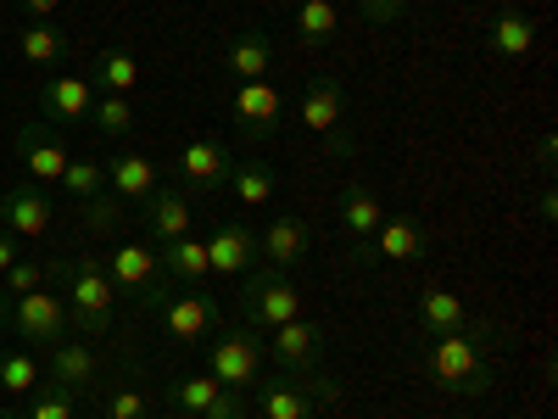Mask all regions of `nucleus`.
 Returning a JSON list of instances; mask_svg holds the SVG:
<instances>
[{"instance_id":"1","label":"nucleus","mask_w":558,"mask_h":419,"mask_svg":"<svg viewBox=\"0 0 558 419\" xmlns=\"http://www.w3.org/2000/svg\"><path fill=\"white\" fill-rule=\"evenodd\" d=\"M497 342H502L497 319H470L463 331H447V336H418V369L458 397H486L497 381L492 369Z\"/></svg>"},{"instance_id":"2","label":"nucleus","mask_w":558,"mask_h":419,"mask_svg":"<svg viewBox=\"0 0 558 419\" xmlns=\"http://www.w3.org/2000/svg\"><path fill=\"white\" fill-rule=\"evenodd\" d=\"M51 274L62 279V302H68L73 331H78L84 342H101V336L112 331V302H118L107 268H101L96 258H62Z\"/></svg>"},{"instance_id":"3","label":"nucleus","mask_w":558,"mask_h":419,"mask_svg":"<svg viewBox=\"0 0 558 419\" xmlns=\"http://www.w3.org/2000/svg\"><path fill=\"white\" fill-rule=\"evenodd\" d=\"M302 319V291H296V279L291 274H279V268H252L241 274V324L257 336L279 331V324H291Z\"/></svg>"},{"instance_id":"4","label":"nucleus","mask_w":558,"mask_h":419,"mask_svg":"<svg viewBox=\"0 0 558 419\" xmlns=\"http://www.w3.org/2000/svg\"><path fill=\"white\" fill-rule=\"evenodd\" d=\"M157 324H162V336L179 342V347H202L218 336V302L207 286H162L157 297Z\"/></svg>"},{"instance_id":"5","label":"nucleus","mask_w":558,"mask_h":419,"mask_svg":"<svg viewBox=\"0 0 558 419\" xmlns=\"http://www.w3.org/2000/svg\"><path fill=\"white\" fill-rule=\"evenodd\" d=\"M263 336L246 331V324H235V331H218L213 347H207V375L223 386V392H235V397H252V386L263 381Z\"/></svg>"},{"instance_id":"6","label":"nucleus","mask_w":558,"mask_h":419,"mask_svg":"<svg viewBox=\"0 0 558 419\" xmlns=\"http://www.w3.org/2000/svg\"><path fill=\"white\" fill-rule=\"evenodd\" d=\"M302 123L313 134H324V146H330V157H352L357 152V140H352V123H347V84L336 79H313L302 89Z\"/></svg>"},{"instance_id":"7","label":"nucleus","mask_w":558,"mask_h":419,"mask_svg":"<svg viewBox=\"0 0 558 419\" xmlns=\"http://www.w3.org/2000/svg\"><path fill=\"white\" fill-rule=\"evenodd\" d=\"M12 331L23 347H62L73 336V319H68V302L51 297V291H28V297H12Z\"/></svg>"},{"instance_id":"8","label":"nucleus","mask_w":558,"mask_h":419,"mask_svg":"<svg viewBox=\"0 0 558 419\" xmlns=\"http://www.w3.org/2000/svg\"><path fill=\"white\" fill-rule=\"evenodd\" d=\"M425 252H430L425 224H413V218H397V213H386L375 236H368V241H357V268H375V263H418Z\"/></svg>"},{"instance_id":"9","label":"nucleus","mask_w":558,"mask_h":419,"mask_svg":"<svg viewBox=\"0 0 558 419\" xmlns=\"http://www.w3.org/2000/svg\"><path fill=\"white\" fill-rule=\"evenodd\" d=\"M168 403H173V414H184V419H252L246 397L223 392L213 375H184V381H173V386H168Z\"/></svg>"},{"instance_id":"10","label":"nucleus","mask_w":558,"mask_h":419,"mask_svg":"<svg viewBox=\"0 0 558 419\" xmlns=\"http://www.w3.org/2000/svg\"><path fill=\"white\" fill-rule=\"evenodd\" d=\"M263 352L286 369V375H313L324 363V331L313 319H291V324H279V331L263 336Z\"/></svg>"},{"instance_id":"11","label":"nucleus","mask_w":558,"mask_h":419,"mask_svg":"<svg viewBox=\"0 0 558 419\" xmlns=\"http://www.w3.org/2000/svg\"><path fill=\"white\" fill-rule=\"evenodd\" d=\"M235 123H241V140H252V146H268V140L279 134L286 101H279V89L268 79H246L235 89Z\"/></svg>"},{"instance_id":"12","label":"nucleus","mask_w":558,"mask_h":419,"mask_svg":"<svg viewBox=\"0 0 558 419\" xmlns=\"http://www.w3.org/2000/svg\"><path fill=\"white\" fill-rule=\"evenodd\" d=\"M207 263H213V274H252L257 268V229L235 213L218 218L207 236Z\"/></svg>"},{"instance_id":"13","label":"nucleus","mask_w":558,"mask_h":419,"mask_svg":"<svg viewBox=\"0 0 558 419\" xmlns=\"http://www.w3.org/2000/svg\"><path fill=\"white\" fill-rule=\"evenodd\" d=\"M51 196L39 191L34 179H23V184H12L7 196H0V229H12L17 241H39L45 229H51Z\"/></svg>"},{"instance_id":"14","label":"nucleus","mask_w":558,"mask_h":419,"mask_svg":"<svg viewBox=\"0 0 558 419\" xmlns=\"http://www.w3.org/2000/svg\"><path fill=\"white\" fill-rule=\"evenodd\" d=\"M146 213V236H151V247H168V241H179V236H191V224H196V213H191V191H184V184H157V191L140 202Z\"/></svg>"},{"instance_id":"15","label":"nucleus","mask_w":558,"mask_h":419,"mask_svg":"<svg viewBox=\"0 0 558 419\" xmlns=\"http://www.w3.org/2000/svg\"><path fill=\"white\" fill-rule=\"evenodd\" d=\"M257 392V414L263 419H313L318 414V397H313V381L307 375H268V381H257L252 386Z\"/></svg>"},{"instance_id":"16","label":"nucleus","mask_w":558,"mask_h":419,"mask_svg":"<svg viewBox=\"0 0 558 419\" xmlns=\"http://www.w3.org/2000/svg\"><path fill=\"white\" fill-rule=\"evenodd\" d=\"M101 268H107V279H112V291H123V297H146L157 279H162L157 247H146V241H123Z\"/></svg>"},{"instance_id":"17","label":"nucleus","mask_w":558,"mask_h":419,"mask_svg":"<svg viewBox=\"0 0 558 419\" xmlns=\"http://www.w3.org/2000/svg\"><path fill=\"white\" fill-rule=\"evenodd\" d=\"M89 107H96V84L78 73H57L39 84V112L51 123H89Z\"/></svg>"},{"instance_id":"18","label":"nucleus","mask_w":558,"mask_h":419,"mask_svg":"<svg viewBox=\"0 0 558 419\" xmlns=\"http://www.w3.org/2000/svg\"><path fill=\"white\" fill-rule=\"evenodd\" d=\"M68 146H62V140L51 134V129H45V123H23L17 129V163L28 168V179L34 184H51V179H62V168H68Z\"/></svg>"},{"instance_id":"19","label":"nucleus","mask_w":558,"mask_h":419,"mask_svg":"<svg viewBox=\"0 0 558 419\" xmlns=\"http://www.w3.org/2000/svg\"><path fill=\"white\" fill-rule=\"evenodd\" d=\"M179 179L184 184H191V191H223V179H229V168H235V163H229V152L218 146V140H184V146H179Z\"/></svg>"},{"instance_id":"20","label":"nucleus","mask_w":558,"mask_h":419,"mask_svg":"<svg viewBox=\"0 0 558 419\" xmlns=\"http://www.w3.org/2000/svg\"><path fill=\"white\" fill-rule=\"evenodd\" d=\"M307 247H313L307 218H274V224L263 229V241H257V258H263V268L291 274V268L307 258Z\"/></svg>"},{"instance_id":"21","label":"nucleus","mask_w":558,"mask_h":419,"mask_svg":"<svg viewBox=\"0 0 558 419\" xmlns=\"http://www.w3.org/2000/svg\"><path fill=\"white\" fill-rule=\"evenodd\" d=\"M45 381L62 386V392H89V386L101 381V358H96V347H78V336H68L62 347H51Z\"/></svg>"},{"instance_id":"22","label":"nucleus","mask_w":558,"mask_h":419,"mask_svg":"<svg viewBox=\"0 0 558 419\" xmlns=\"http://www.w3.org/2000/svg\"><path fill=\"white\" fill-rule=\"evenodd\" d=\"M107 191L123 202V207H140L151 191H157V163L140 157V152H118L107 163Z\"/></svg>"},{"instance_id":"23","label":"nucleus","mask_w":558,"mask_h":419,"mask_svg":"<svg viewBox=\"0 0 558 419\" xmlns=\"http://www.w3.org/2000/svg\"><path fill=\"white\" fill-rule=\"evenodd\" d=\"M157 263H162V279H168V286H202V279L213 274L207 241H196V236H179V241L157 247Z\"/></svg>"},{"instance_id":"24","label":"nucleus","mask_w":558,"mask_h":419,"mask_svg":"<svg viewBox=\"0 0 558 419\" xmlns=\"http://www.w3.org/2000/svg\"><path fill=\"white\" fill-rule=\"evenodd\" d=\"M223 191L235 196V207H268L274 191H279V168L263 163V157L235 163V168H229V179H223Z\"/></svg>"},{"instance_id":"25","label":"nucleus","mask_w":558,"mask_h":419,"mask_svg":"<svg viewBox=\"0 0 558 419\" xmlns=\"http://www.w3.org/2000/svg\"><path fill=\"white\" fill-rule=\"evenodd\" d=\"M475 313L463 308L458 291H441V286H425V297H418V336H447V331H463Z\"/></svg>"},{"instance_id":"26","label":"nucleus","mask_w":558,"mask_h":419,"mask_svg":"<svg viewBox=\"0 0 558 419\" xmlns=\"http://www.w3.org/2000/svg\"><path fill=\"white\" fill-rule=\"evenodd\" d=\"M386 218V202L375 196V184H363V179H347V191H341V224H347V236L368 241L380 229Z\"/></svg>"},{"instance_id":"27","label":"nucleus","mask_w":558,"mask_h":419,"mask_svg":"<svg viewBox=\"0 0 558 419\" xmlns=\"http://www.w3.org/2000/svg\"><path fill=\"white\" fill-rule=\"evenodd\" d=\"M268 62H274V45H268L263 28H246V34H235L223 45V68L235 73L241 84L246 79H268Z\"/></svg>"},{"instance_id":"28","label":"nucleus","mask_w":558,"mask_h":419,"mask_svg":"<svg viewBox=\"0 0 558 419\" xmlns=\"http://www.w3.org/2000/svg\"><path fill=\"white\" fill-rule=\"evenodd\" d=\"M486 45H492V57H531V45H536V23L520 12V7H502L497 12V23H492V34H486Z\"/></svg>"},{"instance_id":"29","label":"nucleus","mask_w":558,"mask_h":419,"mask_svg":"<svg viewBox=\"0 0 558 419\" xmlns=\"http://www.w3.org/2000/svg\"><path fill=\"white\" fill-rule=\"evenodd\" d=\"M68 51H73V39H68L57 23H28V28L17 34V57H23L28 68H57Z\"/></svg>"},{"instance_id":"30","label":"nucleus","mask_w":558,"mask_h":419,"mask_svg":"<svg viewBox=\"0 0 558 419\" xmlns=\"http://www.w3.org/2000/svg\"><path fill=\"white\" fill-rule=\"evenodd\" d=\"M341 34V7L336 0H296V39L307 51H324Z\"/></svg>"},{"instance_id":"31","label":"nucleus","mask_w":558,"mask_h":419,"mask_svg":"<svg viewBox=\"0 0 558 419\" xmlns=\"http://www.w3.org/2000/svg\"><path fill=\"white\" fill-rule=\"evenodd\" d=\"M89 84H101L107 96H129V89L140 84V62L129 51H118V45H107V51L89 62Z\"/></svg>"},{"instance_id":"32","label":"nucleus","mask_w":558,"mask_h":419,"mask_svg":"<svg viewBox=\"0 0 558 419\" xmlns=\"http://www.w3.org/2000/svg\"><path fill=\"white\" fill-rule=\"evenodd\" d=\"M39 386V363L23 347H0V397H28Z\"/></svg>"},{"instance_id":"33","label":"nucleus","mask_w":558,"mask_h":419,"mask_svg":"<svg viewBox=\"0 0 558 419\" xmlns=\"http://www.w3.org/2000/svg\"><path fill=\"white\" fill-rule=\"evenodd\" d=\"M57 184H62L73 202H89V196L107 191V163H96V157H68V168H62Z\"/></svg>"},{"instance_id":"34","label":"nucleus","mask_w":558,"mask_h":419,"mask_svg":"<svg viewBox=\"0 0 558 419\" xmlns=\"http://www.w3.org/2000/svg\"><path fill=\"white\" fill-rule=\"evenodd\" d=\"M23 419H78V392H62L45 381L23 397Z\"/></svg>"},{"instance_id":"35","label":"nucleus","mask_w":558,"mask_h":419,"mask_svg":"<svg viewBox=\"0 0 558 419\" xmlns=\"http://www.w3.org/2000/svg\"><path fill=\"white\" fill-rule=\"evenodd\" d=\"M101 419H151V392L134 386V381H118L101 397Z\"/></svg>"},{"instance_id":"36","label":"nucleus","mask_w":558,"mask_h":419,"mask_svg":"<svg viewBox=\"0 0 558 419\" xmlns=\"http://www.w3.org/2000/svg\"><path fill=\"white\" fill-rule=\"evenodd\" d=\"M89 123H96L107 140H123V134L134 129V112H129L123 96H96V107H89Z\"/></svg>"},{"instance_id":"37","label":"nucleus","mask_w":558,"mask_h":419,"mask_svg":"<svg viewBox=\"0 0 558 419\" xmlns=\"http://www.w3.org/2000/svg\"><path fill=\"white\" fill-rule=\"evenodd\" d=\"M45 286V268L34 263V258H17L7 274H0V291L7 297H28V291H39Z\"/></svg>"},{"instance_id":"38","label":"nucleus","mask_w":558,"mask_h":419,"mask_svg":"<svg viewBox=\"0 0 558 419\" xmlns=\"http://www.w3.org/2000/svg\"><path fill=\"white\" fill-rule=\"evenodd\" d=\"M118 218H123V202H118L112 191H101V196H89V202H84V224L96 229V236H107Z\"/></svg>"},{"instance_id":"39","label":"nucleus","mask_w":558,"mask_h":419,"mask_svg":"<svg viewBox=\"0 0 558 419\" xmlns=\"http://www.w3.org/2000/svg\"><path fill=\"white\" fill-rule=\"evenodd\" d=\"M357 17L375 23V28H391L408 17V0H357Z\"/></svg>"},{"instance_id":"40","label":"nucleus","mask_w":558,"mask_h":419,"mask_svg":"<svg viewBox=\"0 0 558 419\" xmlns=\"http://www.w3.org/2000/svg\"><path fill=\"white\" fill-rule=\"evenodd\" d=\"M17 7H23V17H28V23H51L62 0H17Z\"/></svg>"},{"instance_id":"41","label":"nucleus","mask_w":558,"mask_h":419,"mask_svg":"<svg viewBox=\"0 0 558 419\" xmlns=\"http://www.w3.org/2000/svg\"><path fill=\"white\" fill-rule=\"evenodd\" d=\"M17 258H23V241L12 236V229H0V274H7Z\"/></svg>"},{"instance_id":"42","label":"nucleus","mask_w":558,"mask_h":419,"mask_svg":"<svg viewBox=\"0 0 558 419\" xmlns=\"http://www.w3.org/2000/svg\"><path fill=\"white\" fill-rule=\"evenodd\" d=\"M553 163H558V140H553V134H542V140H536V168H542V173H553Z\"/></svg>"},{"instance_id":"43","label":"nucleus","mask_w":558,"mask_h":419,"mask_svg":"<svg viewBox=\"0 0 558 419\" xmlns=\"http://www.w3.org/2000/svg\"><path fill=\"white\" fill-rule=\"evenodd\" d=\"M536 218H542V224H553V218H558V191H553V184L536 196Z\"/></svg>"},{"instance_id":"44","label":"nucleus","mask_w":558,"mask_h":419,"mask_svg":"<svg viewBox=\"0 0 558 419\" xmlns=\"http://www.w3.org/2000/svg\"><path fill=\"white\" fill-rule=\"evenodd\" d=\"M7 324H12V313H7V297H0V331H7Z\"/></svg>"},{"instance_id":"45","label":"nucleus","mask_w":558,"mask_h":419,"mask_svg":"<svg viewBox=\"0 0 558 419\" xmlns=\"http://www.w3.org/2000/svg\"><path fill=\"white\" fill-rule=\"evenodd\" d=\"M151 419H184V414H151Z\"/></svg>"},{"instance_id":"46","label":"nucleus","mask_w":558,"mask_h":419,"mask_svg":"<svg viewBox=\"0 0 558 419\" xmlns=\"http://www.w3.org/2000/svg\"><path fill=\"white\" fill-rule=\"evenodd\" d=\"M0 419H23V414H0Z\"/></svg>"},{"instance_id":"47","label":"nucleus","mask_w":558,"mask_h":419,"mask_svg":"<svg viewBox=\"0 0 558 419\" xmlns=\"http://www.w3.org/2000/svg\"><path fill=\"white\" fill-rule=\"evenodd\" d=\"M502 7H520V0H502Z\"/></svg>"},{"instance_id":"48","label":"nucleus","mask_w":558,"mask_h":419,"mask_svg":"<svg viewBox=\"0 0 558 419\" xmlns=\"http://www.w3.org/2000/svg\"><path fill=\"white\" fill-rule=\"evenodd\" d=\"M78 419H84V414H78Z\"/></svg>"},{"instance_id":"49","label":"nucleus","mask_w":558,"mask_h":419,"mask_svg":"<svg viewBox=\"0 0 558 419\" xmlns=\"http://www.w3.org/2000/svg\"><path fill=\"white\" fill-rule=\"evenodd\" d=\"M458 419H463V414H458Z\"/></svg>"}]
</instances>
